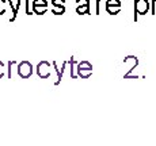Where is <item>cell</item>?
<instances>
[{
  "instance_id": "obj_4",
  "label": "cell",
  "mask_w": 156,
  "mask_h": 146,
  "mask_svg": "<svg viewBox=\"0 0 156 146\" xmlns=\"http://www.w3.org/2000/svg\"><path fill=\"white\" fill-rule=\"evenodd\" d=\"M37 73L41 79H48L50 76V64L48 61H41L37 65Z\"/></svg>"
},
{
  "instance_id": "obj_14",
  "label": "cell",
  "mask_w": 156,
  "mask_h": 146,
  "mask_svg": "<svg viewBox=\"0 0 156 146\" xmlns=\"http://www.w3.org/2000/svg\"><path fill=\"white\" fill-rule=\"evenodd\" d=\"M90 4V0H76V7H80V5H87Z\"/></svg>"
},
{
  "instance_id": "obj_11",
  "label": "cell",
  "mask_w": 156,
  "mask_h": 146,
  "mask_svg": "<svg viewBox=\"0 0 156 146\" xmlns=\"http://www.w3.org/2000/svg\"><path fill=\"white\" fill-rule=\"evenodd\" d=\"M5 0H0V15L5 14Z\"/></svg>"
},
{
  "instance_id": "obj_15",
  "label": "cell",
  "mask_w": 156,
  "mask_h": 146,
  "mask_svg": "<svg viewBox=\"0 0 156 146\" xmlns=\"http://www.w3.org/2000/svg\"><path fill=\"white\" fill-rule=\"evenodd\" d=\"M64 3H65V0H52L53 7H55V5H62Z\"/></svg>"
},
{
  "instance_id": "obj_12",
  "label": "cell",
  "mask_w": 156,
  "mask_h": 146,
  "mask_svg": "<svg viewBox=\"0 0 156 146\" xmlns=\"http://www.w3.org/2000/svg\"><path fill=\"white\" fill-rule=\"evenodd\" d=\"M106 5H121L119 0H106Z\"/></svg>"
},
{
  "instance_id": "obj_13",
  "label": "cell",
  "mask_w": 156,
  "mask_h": 146,
  "mask_svg": "<svg viewBox=\"0 0 156 146\" xmlns=\"http://www.w3.org/2000/svg\"><path fill=\"white\" fill-rule=\"evenodd\" d=\"M12 65H15V61H8V79H12V73H11V68H12Z\"/></svg>"
},
{
  "instance_id": "obj_10",
  "label": "cell",
  "mask_w": 156,
  "mask_h": 146,
  "mask_svg": "<svg viewBox=\"0 0 156 146\" xmlns=\"http://www.w3.org/2000/svg\"><path fill=\"white\" fill-rule=\"evenodd\" d=\"M33 5H41V7H48L46 0H33Z\"/></svg>"
},
{
  "instance_id": "obj_1",
  "label": "cell",
  "mask_w": 156,
  "mask_h": 146,
  "mask_svg": "<svg viewBox=\"0 0 156 146\" xmlns=\"http://www.w3.org/2000/svg\"><path fill=\"white\" fill-rule=\"evenodd\" d=\"M149 10L148 0H134V20H137L139 15H145Z\"/></svg>"
},
{
  "instance_id": "obj_3",
  "label": "cell",
  "mask_w": 156,
  "mask_h": 146,
  "mask_svg": "<svg viewBox=\"0 0 156 146\" xmlns=\"http://www.w3.org/2000/svg\"><path fill=\"white\" fill-rule=\"evenodd\" d=\"M92 73V65L88 61H82L77 65V74L82 79H88Z\"/></svg>"
},
{
  "instance_id": "obj_8",
  "label": "cell",
  "mask_w": 156,
  "mask_h": 146,
  "mask_svg": "<svg viewBox=\"0 0 156 146\" xmlns=\"http://www.w3.org/2000/svg\"><path fill=\"white\" fill-rule=\"evenodd\" d=\"M48 7H41V5H33V12L37 15H44L46 12Z\"/></svg>"
},
{
  "instance_id": "obj_6",
  "label": "cell",
  "mask_w": 156,
  "mask_h": 146,
  "mask_svg": "<svg viewBox=\"0 0 156 146\" xmlns=\"http://www.w3.org/2000/svg\"><path fill=\"white\" fill-rule=\"evenodd\" d=\"M76 14H79V15L90 14V4H87V5H80V7H76Z\"/></svg>"
},
{
  "instance_id": "obj_5",
  "label": "cell",
  "mask_w": 156,
  "mask_h": 146,
  "mask_svg": "<svg viewBox=\"0 0 156 146\" xmlns=\"http://www.w3.org/2000/svg\"><path fill=\"white\" fill-rule=\"evenodd\" d=\"M106 11L110 15H117L121 11V5H106Z\"/></svg>"
},
{
  "instance_id": "obj_7",
  "label": "cell",
  "mask_w": 156,
  "mask_h": 146,
  "mask_svg": "<svg viewBox=\"0 0 156 146\" xmlns=\"http://www.w3.org/2000/svg\"><path fill=\"white\" fill-rule=\"evenodd\" d=\"M52 12L55 14V15H62L65 12V4H62V5H55L53 7V10H52Z\"/></svg>"
},
{
  "instance_id": "obj_2",
  "label": "cell",
  "mask_w": 156,
  "mask_h": 146,
  "mask_svg": "<svg viewBox=\"0 0 156 146\" xmlns=\"http://www.w3.org/2000/svg\"><path fill=\"white\" fill-rule=\"evenodd\" d=\"M18 74L22 79H29L33 74V65L29 61H22L18 65Z\"/></svg>"
},
{
  "instance_id": "obj_16",
  "label": "cell",
  "mask_w": 156,
  "mask_h": 146,
  "mask_svg": "<svg viewBox=\"0 0 156 146\" xmlns=\"http://www.w3.org/2000/svg\"><path fill=\"white\" fill-rule=\"evenodd\" d=\"M4 64H3L2 61H0V77H3V74H4Z\"/></svg>"
},
{
  "instance_id": "obj_9",
  "label": "cell",
  "mask_w": 156,
  "mask_h": 146,
  "mask_svg": "<svg viewBox=\"0 0 156 146\" xmlns=\"http://www.w3.org/2000/svg\"><path fill=\"white\" fill-rule=\"evenodd\" d=\"M25 4H26V14L27 15H31V10L30 7H33V0H25Z\"/></svg>"
}]
</instances>
